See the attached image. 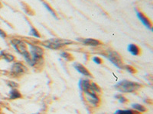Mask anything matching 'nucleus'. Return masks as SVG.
Instances as JSON below:
<instances>
[{
	"label": "nucleus",
	"instance_id": "obj_24",
	"mask_svg": "<svg viewBox=\"0 0 153 114\" xmlns=\"http://www.w3.org/2000/svg\"><path fill=\"white\" fill-rule=\"evenodd\" d=\"M93 61H94V62H95L96 64H98V65L102 64V62H103L102 59L98 56H94V58H93Z\"/></svg>",
	"mask_w": 153,
	"mask_h": 114
},
{
	"label": "nucleus",
	"instance_id": "obj_18",
	"mask_svg": "<svg viewBox=\"0 0 153 114\" xmlns=\"http://www.w3.org/2000/svg\"><path fill=\"white\" fill-rule=\"evenodd\" d=\"M22 6H23V8H24V11L25 12H26L27 14H28V15H33V14H34V12H32V10H31V8L29 7V6H28V5H27V4H25V3H22Z\"/></svg>",
	"mask_w": 153,
	"mask_h": 114
},
{
	"label": "nucleus",
	"instance_id": "obj_4",
	"mask_svg": "<svg viewBox=\"0 0 153 114\" xmlns=\"http://www.w3.org/2000/svg\"><path fill=\"white\" fill-rule=\"evenodd\" d=\"M28 45L30 48L29 53L32 59V66H35L43 59L44 50L42 47L38 46L33 45V44H28Z\"/></svg>",
	"mask_w": 153,
	"mask_h": 114
},
{
	"label": "nucleus",
	"instance_id": "obj_6",
	"mask_svg": "<svg viewBox=\"0 0 153 114\" xmlns=\"http://www.w3.org/2000/svg\"><path fill=\"white\" fill-rule=\"evenodd\" d=\"M11 43H12V47L15 48V50L22 56L25 55L27 52H28L26 43L22 40H18V39H12L11 40Z\"/></svg>",
	"mask_w": 153,
	"mask_h": 114
},
{
	"label": "nucleus",
	"instance_id": "obj_5",
	"mask_svg": "<svg viewBox=\"0 0 153 114\" xmlns=\"http://www.w3.org/2000/svg\"><path fill=\"white\" fill-rule=\"evenodd\" d=\"M105 56L118 69H122L123 68V61L118 53L110 50V51H108L107 54H106Z\"/></svg>",
	"mask_w": 153,
	"mask_h": 114
},
{
	"label": "nucleus",
	"instance_id": "obj_11",
	"mask_svg": "<svg viewBox=\"0 0 153 114\" xmlns=\"http://www.w3.org/2000/svg\"><path fill=\"white\" fill-rule=\"evenodd\" d=\"M128 51L133 56H139L141 53V50L139 47L136 44H132V43L128 46Z\"/></svg>",
	"mask_w": 153,
	"mask_h": 114
},
{
	"label": "nucleus",
	"instance_id": "obj_14",
	"mask_svg": "<svg viewBox=\"0 0 153 114\" xmlns=\"http://www.w3.org/2000/svg\"><path fill=\"white\" fill-rule=\"evenodd\" d=\"M132 108L134 109L135 110L138 111L139 113H144L146 111V108L144 107V106L141 105L139 104H132Z\"/></svg>",
	"mask_w": 153,
	"mask_h": 114
},
{
	"label": "nucleus",
	"instance_id": "obj_2",
	"mask_svg": "<svg viewBox=\"0 0 153 114\" xmlns=\"http://www.w3.org/2000/svg\"><path fill=\"white\" fill-rule=\"evenodd\" d=\"M114 87L116 90L121 93H132L139 90L142 85L137 82H133L128 80H122L116 84Z\"/></svg>",
	"mask_w": 153,
	"mask_h": 114
},
{
	"label": "nucleus",
	"instance_id": "obj_16",
	"mask_svg": "<svg viewBox=\"0 0 153 114\" xmlns=\"http://www.w3.org/2000/svg\"><path fill=\"white\" fill-rule=\"evenodd\" d=\"M42 3H43V5H45V8H46V9H47V10L49 12H50L51 14L52 15L54 16V17L56 19H58V18H57V15H56V12H54V9H53L51 7L50 5H48V3H46L45 2H42Z\"/></svg>",
	"mask_w": 153,
	"mask_h": 114
},
{
	"label": "nucleus",
	"instance_id": "obj_17",
	"mask_svg": "<svg viewBox=\"0 0 153 114\" xmlns=\"http://www.w3.org/2000/svg\"><path fill=\"white\" fill-rule=\"evenodd\" d=\"M61 57H63L64 59H67L68 61H71L72 59H74L73 56H72L71 54L69 53H67V52H62L61 53Z\"/></svg>",
	"mask_w": 153,
	"mask_h": 114
},
{
	"label": "nucleus",
	"instance_id": "obj_7",
	"mask_svg": "<svg viewBox=\"0 0 153 114\" xmlns=\"http://www.w3.org/2000/svg\"><path fill=\"white\" fill-rule=\"evenodd\" d=\"M12 73L15 76L22 75L25 73H26L28 71V69L25 65H23L22 62H15L12 65Z\"/></svg>",
	"mask_w": 153,
	"mask_h": 114
},
{
	"label": "nucleus",
	"instance_id": "obj_10",
	"mask_svg": "<svg viewBox=\"0 0 153 114\" xmlns=\"http://www.w3.org/2000/svg\"><path fill=\"white\" fill-rule=\"evenodd\" d=\"M80 41L84 44H86L87 46H91V47H97V46L102 44L100 40L92 39V38H86V39H82Z\"/></svg>",
	"mask_w": 153,
	"mask_h": 114
},
{
	"label": "nucleus",
	"instance_id": "obj_8",
	"mask_svg": "<svg viewBox=\"0 0 153 114\" xmlns=\"http://www.w3.org/2000/svg\"><path fill=\"white\" fill-rule=\"evenodd\" d=\"M74 67L75 68L76 71L80 72V74H82L83 75L86 76V77H89V78H91L92 77V75L91 74V72L87 70V69L86 67H84V66L78 62H75L74 63Z\"/></svg>",
	"mask_w": 153,
	"mask_h": 114
},
{
	"label": "nucleus",
	"instance_id": "obj_13",
	"mask_svg": "<svg viewBox=\"0 0 153 114\" xmlns=\"http://www.w3.org/2000/svg\"><path fill=\"white\" fill-rule=\"evenodd\" d=\"M114 114H141V113L136 112L132 110H118L115 111Z\"/></svg>",
	"mask_w": 153,
	"mask_h": 114
},
{
	"label": "nucleus",
	"instance_id": "obj_9",
	"mask_svg": "<svg viewBox=\"0 0 153 114\" xmlns=\"http://www.w3.org/2000/svg\"><path fill=\"white\" fill-rule=\"evenodd\" d=\"M136 15H137L138 18L141 21V22L144 24L145 26L147 28H149V30L152 29V24L151 21H150L149 19L148 18L146 17L144 14H143V12H136Z\"/></svg>",
	"mask_w": 153,
	"mask_h": 114
},
{
	"label": "nucleus",
	"instance_id": "obj_20",
	"mask_svg": "<svg viewBox=\"0 0 153 114\" xmlns=\"http://www.w3.org/2000/svg\"><path fill=\"white\" fill-rule=\"evenodd\" d=\"M115 98H117V100H119V102L121 103V104H125V103H126L127 101H128V100L121 94L116 95V96H115Z\"/></svg>",
	"mask_w": 153,
	"mask_h": 114
},
{
	"label": "nucleus",
	"instance_id": "obj_1",
	"mask_svg": "<svg viewBox=\"0 0 153 114\" xmlns=\"http://www.w3.org/2000/svg\"><path fill=\"white\" fill-rule=\"evenodd\" d=\"M79 81V87L80 90L85 94L87 101L94 107H97L100 104V98L97 94V92L93 89L91 81L88 79H80Z\"/></svg>",
	"mask_w": 153,
	"mask_h": 114
},
{
	"label": "nucleus",
	"instance_id": "obj_12",
	"mask_svg": "<svg viewBox=\"0 0 153 114\" xmlns=\"http://www.w3.org/2000/svg\"><path fill=\"white\" fill-rule=\"evenodd\" d=\"M21 93H20L17 89H16V88L12 89V90L10 91V92H9V98H10L11 100H16V99L21 98Z\"/></svg>",
	"mask_w": 153,
	"mask_h": 114
},
{
	"label": "nucleus",
	"instance_id": "obj_26",
	"mask_svg": "<svg viewBox=\"0 0 153 114\" xmlns=\"http://www.w3.org/2000/svg\"><path fill=\"white\" fill-rule=\"evenodd\" d=\"M0 5H1V4H0Z\"/></svg>",
	"mask_w": 153,
	"mask_h": 114
},
{
	"label": "nucleus",
	"instance_id": "obj_19",
	"mask_svg": "<svg viewBox=\"0 0 153 114\" xmlns=\"http://www.w3.org/2000/svg\"><path fill=\"white\" fill-rule=\"evenodd\" d=\"M30 34H31L32 36L35 37L41 38V35H40V34H39V32H38V31H37L35 28H33L32 26L31 27V31H30Z\"/></svg>",
	"mask_w": 153,
	"mask_h": 114
},
{
	"label": "nucleus",
	"instance_id": "obj_15",
	"mask_svg": "<svg viewBox=\"0 0 153 114\" xmlns=\"http://www.w3.org/2000/svg\"><path fill=\"white\" fill-rule=\"evenodd\" d=\"M1 55H2V57H3V59H5V60L7 61L8 62H12V61H14V59H15L14 56L11 55V54H9V53H6L2 52L1 53Z\"/></svg>",
	"mask_w": 153,
	"mask_h": 114
},
{
	"label": "nucleus",
	"instance_id": "obj_25",
	"mask_svg": "<svg viewBox=\"0 0 153 114\" xmlns=\"http://www.w3.org/2000/svg\"><path fill=\"white\" fill-rule=\"evenodd\" d=\"M0 37H2V38H5L6 37H7L6 33H5L4 31H2V29H0Z\"/></svg>",
	"mask_w": 153,
	"mask_h": 114
},
{
	"label": "nucleus",
	"instance_id": "obj_21",
	"mask_svg": "<svg viewBox=\"0 0 153 114\" xmlns=\"http://www.w3.org/2000/svg\"><path fill=\"white\" fill-rule=\"evenodd\" d=\"M123 68L126 69V70L127 72H129V73H131V74H134V73L136 72V69L131 66H124Z\"/></svg>",
	"mask_w": 153,
	"mask_h": 114
},
{
	"label": "nucleus",
	"instance_id": "obj_23",
	"mask_svg": "<svg viewBox=\"0 0 153 114\" xmlns=\"http://www.w3.org/2000/svg\"><path fill=\"white\" fill-rule=\"evenodd\" d=\"M91 85H92V88L94 91H95L97 93H101V90H100V88L98 86L97 84H95L94 82H91Z\"/></svg>",
	"mask_w": 153,
	"mask_h": 114
},
{
	"label": "nucleus",
	"instance_id": "obj_22",
	"mask_svg": "<svg viewBox=\"0 0 153 114\" xmlns=\"http://www.w3.org/2000/svg\"><path fill=\"white\" fill-rule=\"evenodd\" d=\"M7 85L9 87V88H12V89H13V88H17L18 87H19V84H17L16 82H15V81H8Z\"/></svg>",
	"mask_w": 153,
	"mask_h": 114
},
{
	"label": "nucleus",
	"instance_id": "obj_3",
	"mask_svg": "<svg viewBox=\"0 0 153 114\" xmlns=\"http://www.w3.org/2000/svg\"><path fill=\"white\" fill-rule=\"evenodd\" d=\"M73 42L71 40H65V39H59V38H56V39H50L48 40L42 42V44L44 47H47L48 49L51 50H58L61 47L64 46L68 45V44H71Z\"/></svg>",
	"mask_w": 153,
	"mask_h": 114
}]
</instances>
